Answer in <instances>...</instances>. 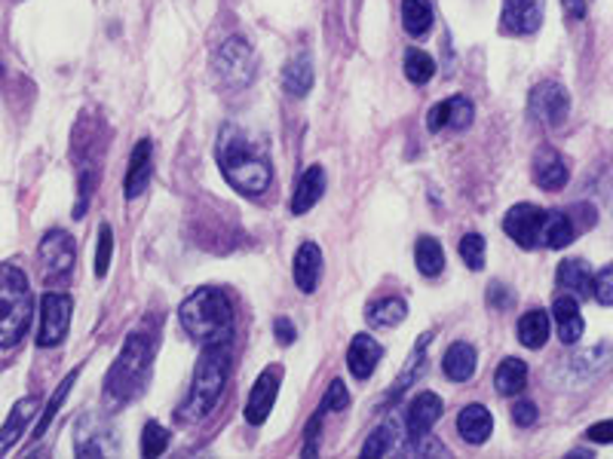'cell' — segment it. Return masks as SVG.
Segmentation results:
<instances>
[{
  "label": "cell",
  "mask_w": 613,
  "mask_h": 459,
  "mask_svg": "<svg viewBox=\"0 0 613 459\" xmlns=\"http://www.w3.org/2000/svg\"><path fill=\"white\" fill-rule=\"evenodd\" d=\"M414 261H417V270L426 279H436L445 270V251H442V242L436 237H421L417 246H414Z\"/></svg>",
  "instance_id": "obj_31"
},
{
  "label": "cell",
  "mask_w": 613,
  "mask_h": 459,
  "mask_svg": "<svg viewBox=\"0 0 613 459\" xmlns=\"http://www.w3.org/2000/svg\"><path fill=\"white\" fill-rule=\"evenodd\" d=\"M543 16H546V3L543 0H503V34L531 38L543 26Z\"/></svg>",
  "instance_id": "obj_13"
},
{
  "label": "cell",
  "mask_w": 613,
  "mask_h": 459,
  "mask_svg": "<svg viewBox=\"0 0 613 459\" xmlns=\"http://www.w3.org/2000/svg\"><path fill=\"white\" fill-rule=\"evenodd\" d=\"M531 172H534V181L543 190H562L567 184V178H571V169H567V162L555 148H540L534 153V166H531Z\"/></svg>",
  "instance_id": "obj_17"
},
{
  "label": "cell",
  "mask_w": 613,
  "mask_h": 459,
  "mask_svg": "<svg viewBox=\"0 0 613 459\" xmlns=\"http://www.w3.org/2000/svg\"><path fill=\"white\" fill-rule=\"evenodd\" d=\"M181 328L200 347H230L234 340V303L221 288H197L178 310Z\"/></svg>",
  "instance_id": "obj_2"
},
{
  "label": "cell",
  "mask_w": 613,
  "mask_h": 459,
  "mask_svg": "<svg viewBox=\"0 0 613 459\" xmlns=\"http://www.w3.org/2000/svg\"><path fill=\"white\" fill-rule=\"evenodd\" d=\"M527 111L531 117L543 123L546 129H555V126H562L567 120V113H571V96H567V89L562 83H537V87L531 89V99H527Z\"/></svg>",
  "instance_id": "obj_10"
},
{
  "label": "cell",
  "mask_w": 613,
  "mask_h": 459,
  "mask_svg": "<svg viewBox=\"0 0 613 459\" xmlns=\"http://www.w3.org/2000/svg\"><path fill=\"white\" fill-rule=\"evenodd\" d=\"M323 197H326V169L323 166H310L298 178L295 197H291V214H307Z\"/></svg>",
  "instance_id": "obj_21"
},
{
  "label": "cell",
  "mask_w": 613,
  "mask_h": 459,
  "mask_svg": "<svg viewBox=\"0 0 613 459\" xmlns=\"http://www.w3.org/2000/svg\"><path fill=\"white\" fill-rule=\"evenodd\" d=\"M592 298L599 300L601 307H613V263L604 267L595 279H592Z\"/></svg>",
  "instance_id": "obj_41"
},
{
  "label": "cell",
  "mask_w": 613,
  "mask_h": 459,
  "mask_svg": "<svg viewBox=\"0 0 613 459\" xmlns=\"http://www.w3.org/2000/svg\"><path fill=\"white\" fill-rule=\"evenodd\" d=\"M518 343L527 349H543L546 347V340L552 335V322H550V312L546 310H527L522 319H518Z\"/></svg>",
  "instance_id": "obj_28"
},
{
  "label": "cell",
  "mask_w": 613,
  "mask_h": 459,
  "mask_svg": "<svg viewBox=\"0 0 613 459\" xmlns=\"http://www.w3.org/2000/svg\"><path fill=\"white\" fill-rule=\"evenodd\" d=\"M461 258L469 270H485V237L482 233H466L461 239Z\"/></svg>",
  "instance_id": "obj_38"
},
{
  "label": "cell",
  "mask_w": 613,
  "mask_h": 459,
  "mask_svg": "<svg viewBox=\"0 0 613 459\" xmlns=\"http://www.w3.org/2000/svg\"><path fill=\"white\" fill-rule=\"evenodd\" d=\"M457 432L466 445H485L494 432V417L488 413L485 405H466L457 413Z\"/></svg>",
  "instance_id": "obj_23"
},
{
  "label": "cell",
  "mask_w": 613,
  "mask_h": 459,
  "mask_svg": "<svg viewBox=\"0 0 613 459\" xmlns=\"http://www.w3.org/2000/svg\"><path fill=\"white\" fill-rule=\"evenodd\" d=\"M150 178H154V144L150 138H141L129 157V169H126V181H123V197L126 199H138L145 190H148Z\"/></svg>",
  "instance_id": "obj_15"
},
{
  "label": "cell",
  "mask_w": 613,
  "mask_h": 459,
  "mask_svg": "<svg viewBox=\"0 0 613 459\" xmlns=\"http://www.w3.org/2000/svg\"><path fill=\"white\" fill-rule=\"evenodd\" d=\"M71 316H75V300L65 291H47L40 298V331L38 347L52 349L62 343L71 328Z\"/></svg>",
  "instance_id": "obj_7"
},
{
  "label": "cell",
  "mask_w": 613,
  "mask_h": 459,
  "mask_svg": "<svg viewBox=\"0 0 613 459\" xmlns=\"http://www.w3.org/2000/svg\"><path fill=\"white\" fill-rule=\"evenodd\" d=\"M295 286L304 291V295H314L319 279H323V251L316 242H304L298 251H295Z\"/></svg>",
  "instance_id": "obj_19"
},
{
  "label": "cell",
  "mask_w": 613,
  "mask_h": 459,
  "mask_svg": "<svg viewBox=\"0 0 613 459\" xmlns=\"http://www.w3.org/2000/svg\"><path fill=\"white\" fill-rule=\"evenodd\" d=\"M365 319L375 328H396L408 319V303L402 298H384L365 310Z\"/></svg>",
  "instance_id": "obj_33"
},
{
  "label": "cell",
  "mask_w": 613,
  "mask_h": 459,
  "mask_svg": "<svg viewBox=\"0 0 613 459\" xmlns=\"http://www.w3.org/2000/svg\"><path fill=\"white\" fill-rule=\"evenodd\" d=\"M552 316H555V325H558V340L564 347L576 343L583 337V312H580V303H576L574 295H562L552 303Z\"/></svg>",
  "instance_id": "obj_22"
},
{
  "label": "cell",
  "mask_w": 613,
  "mask_h": 459,
  "mask_svg": "<svg viewBox=\"0 0 613 459\" xmlns=\"http://www.w3.org/2000/svg\"><path fill=\"white\" fill-rule=\"evenodd\" d=\"M77 377H80V368H75V371L65 377L62 383H59V389L52 392L50 405L40 410V420H38V426H34V441H38V438H43V435L50 432V422L56 420V413H59V408H62V405H65V398H68V392H71V386L77 383Z\"/></svg>",
  "instance_id": "obj_34"
},
{
  "label": "cell",
  "mask_w": 613,
  "mask_h": 459,
  "mask_svg": "<svg viewBox=\"0 0 613 459\" xmlns=\"http://www.w3.org/2000/svg\"><path fill=\"white\" fill-rule=\"evenodd\" d=\"M564 3V13L571 16V19H583L589 10V0H562Z\"/></svg>",
  "instance_id": "obj_47"
},
{
  "label": "cell",
  "mask_w": 613,
  "mask_h": 459,
  "mask_svg": "<svg viewBox=\"0 0 613 459\" xmlns=\"http://www.w3.org/2000/svg\"><path fill=\"white\" fill-rule=\"evenodd\" d=\"M543 223H546V211L534 206V202H518L506 211L503 218V230L522 249H537L543 246Z\"/></svg>",
  "instance_id": "obj_11"
},
{
  "label": "cell",
  "mask_w": 613,
  "mask_h": 459,
  "mask_svg": "<svg viewBox=\"0 0 613 459\" xmlns=\"http://www.w3.org/2000/svg\"><path fill=\"white\" fill-rule=\"evenodd\" d=\"M111 258H113V230L108 223L99 227V249H96V276L105 279L108 270H111Z\"/></svg>",
  "instance_id": "obj_39"
},
{
  "label": "cell",
  "mask_w": 613,
  "mask_h": 459,
  "mask_svg": "<svg viewBox=\"0 0 613 459\" xmlns=\"http://www.w3.org/2000/svg\"><path fill=\"white\" fill-rule=\"evenodd\" d=\"M323 413H340V410L350 408V392H347V386L344 380H332V386L326 389V398H323Z\"/></svg>",
  "instance_id": "obj_40"
},
{
  "label": "cell",
  "mask_w": 613,
  "mask_h": 459,
  "mask_svg": "<svg viewBox=\"0 0 613 459\" xmlns=\"http://www.w3.org/2000/svg\"><path fill=\"white\" fill-rule=\"evenodd\" d=\"M169 447V432H166L160 422H148L145 432H141V457H160Z\"/></svg>",
  "instance_id": "obj_37"
},
{
  "label": "cell",
  "mask_w": 613,
  "mask_h": 459,
  "mask_svg": "<svg viewBox=\"0 0 613 459\" xmlns=\"http://www.w3.org/2000/svg\"><path fill=\"white\" fill-rule=\"evenodd\" d=\"M442 417V398L436 392H421V396H414V401L408 405V413H405V432L408 438L405 441H414V438H421L426 435ZM402 441V445H405Z\"/></svg>",
  "instance_id": "obj_16"
},
{
  "label": "cell",
  "mask_w": 613,
  "mask_h": 459,
  "mask_svg": "<svg viewBox=\"0 0 613 459\" xmlns=\"http://www.w3.org/2000/svg\"><path fill=\"white\" fill-rule=\"evenodd\" d=\"M40 410V398L38 396H28L22 398L13 410H10V417L3 422V429H0V457L10 450V447L19 445V438L28 429V422L34 420V413Z\"/></svg>",
  "instance_id": "obj_20"
},
{
  "label": "cell",
  "mask_w": 613,
  "mask_h": 459,
  "mask_svg": "<svg viewBox=\"0 0 613 459\" xmlns=\"http://www.w3.org/2000/svg\"><path fill=\"white\" fill-rule=\"evenodd\" d=\"M40 270L47 282H65L68 276L75 273L77 263V242L71 233L65 230H50L47 237L40 239Z\"/></svg>",
  "instance_id": "obj_9"
},
{
  "label": "cell",
  "mask_w": 613,
  "mask_h": 459,
  "mask_svg": "<svg viewBox=\"0 0 613 459\" xmlns=\"http://www.w3.org/2000/svg\"><path fill=\"white\" fill-rule=\"evenodd\" d=\"M592 279H595V273H592V267L583 258H567V261L558 263V273H555L558 288L567 291V295H574L576 300L592 295Z\"/></svg>",
  "instance_id": "obj_24"
},
{
  "label": "cell",
  "mask_w": 613,
  "mask_h": 459,
  "mask_svg": "<svg viewBox=\"0 0 613 459\" xmlns=\"http://www.w3.org/2000/svg\"><path fill=\"white\" fill-rule=\"evenodd\" d=\"M476 368V349L469 347V343H464V340L451 343L448 352H445V361H442V371H445V377H448L451 383H466V380H473Z\"/></svg>",
  "instance_id": "obj_26"
},
{
  "label": "cell",
  "mask_w": 613,
  "mask_h": 459,
  "mask_svg": "<svg viewBox=\"0 0 613 459\" xmlns=\"http://www.w3.org/2000/svg\"><path fill=\"white\" fill-rule=\"evenodd\" d=\"M510 413H513L515 426H522V429H527V426H534V422H537V405H534V401H515Z\"/></svg>",
  "instance_id": "obj_42"
},
{
  "label": "cell",
  "mask_w": 613,
  "mask_h": 459,
  "mask_svg": "<svg viewBox=\"0 0 613 459\" xmlns=\"http://www.w3.org/2000/svg\"><path fill=\"white\" fill-rule=\"evenodd\" d=\"M314 80H316L314 59H310L307 52H300V56H295V59L286 64V74H283V87H286L288 96H295V99H304V96H310V89H314Z\"/></svg>",
  "instance_id": "obj_27"
},
{
  "label": "cell",
  "mask_w": 613,
  "mask_h": 459,
  "mask_svg": "<svg viewBox=\"0 0 613 459\" xmlns=\"http://www.w3.org/2000/svg\"><path fill=\"white\" fill-rule=\"evenodd\" d=\"M436 74V62L433 56L424 50H408L405 52V77L412 80L414 87H424Z\"/></svg>",
  "instance_id": "obj_36"
},
{
  "label": "cell",
  "mask_w": 613,
  "mask_h": 459,
  "mask_svg": "<svg viewBox=\"0 0 613 459\" xmlns=\"http://www.w3.org/2000/svg\"><path fill=\"white\" fill-rule=\"evenodd\" d=\"M527 386V365L522 359H503L494 371V389L497 396L515 398Z\"/></svg>",
  "instance_id": "obj_30"
},
{
  "label": "cell",
  "mask_w": 613,
  "mask_h": 459,
  "mask_svg": "<svg viewBox=\"0 0 613 459\" xmlns=\"http://www.w3.org/2000/svg\"><path fill=\"white\" fill-rule=\"evenodd\" d=\"M154 349H157V335L138 328L126 337L120 356L113 359L111 371L105 377V392L111 401H132L145 392L154 365Z\"/></svg>",
  "instance_id": "obj_3"
},
{
  "label": "cell",
  "mask_w": 613,
  "mask_h": 459,
  "mask_svg": "<svg viewBox=\"0 0 613 459\" xmlns=\"http://www.w3.org/2000/svg\"><path fill=\"white\" fill-rule=\"evenodd\" d=\"M384 359V347L372 335H356L347 349V368L356 380H368Z\"/></svg>",
  "instance_id": "obj_18"
},
{
  "label": "cell",
  "mask_w": 613,
  "mask_h": 459,
  "mask_svg": "<svg viewBox=\"0 0 613 459\" xmlns=\"http://www.w3.org/2000/svg\"><path fill=\"white\" fill-rule=\"evenodd\" d=\"M215 74L230 89H246L255 80V56L243 38H227L215 50Z\"/></svg>",
  "instance_id": "obj_6"
},
{
  "label": "cell",
  "mask_w": 613,
  "mask_h": 459,
  "mask_svg": "<svg viewBox=\"0 0 613 459\" xmlns=\"http://www.w3.org/2000/svg\"><path fill=\"white\" fill-rule=\"evenodd\" d=\"M274 335H276V340L283 343V347H291V343H295V335H298V331H295V325L288 322L286 316H279V319H276V322H274Z\"/></svg>",
  "instance_id": "obj_45"
},
{
  "label": "cell",
  "mask_w": 613,
  "mask_h": 459,
  "mask_svg": "<svg viewBox=\"0 0 613 459\" xmlns=\"http://www.w3.org/2000/svg\"><path fill=\"white\" fill-rule=\"evenodd\" d=\"M476 120V108L466 96H451V99L438 101L436 108L426 117V126L429 132H442V129H451V132H464Z\"/></svg>",
  "instance_id": "obj_14"
},
{
  "label": "cell",
  "mask_w": 613,
  "mask_h": 459,
  "mask_svg": "<svg viewBox=\"0 0 613 459\" xmlns=\"http://www.w3.org/2000/svg\"><path fill=\"white\" fill-rule=\"evenodd\" d=\"M227 368H230V347H202V356L194 368L188 398L178 410L181 422H200L218 405V398L225 392Z\"/></svg>",
  "instance_id": "obj_4"
},
{
  "label": "cell",
  "mask_w": 613,
  "mask_h": 459,
  "mask_svg": "<svg viewBox=\"0 0 613 459\" xmlns=\"http://www.w3.org/2000/svg\"><path fill=\"white\" fill-rule=\"evenodd\" d=\"M589 441H595V445H613V420L595 422V426H589L586 432Z\"/></svg>",
  "instance_id": "obj_44"
},
{
  "label": "cell",
  "mask_w": 613,
  "mask_h": 459,
  "mask_svg": "<svg viewBox=\"0 0 613 459\" xmlns=\"http://www.w3.org/2000/svg\"><path fill=\"white\" fill-rule=\"evenodd\" d=\"M513 291L503 286V282H491L488 286V303L494 310H510L513 307Z\"/></svg>",
  "instance_id": "obj_43"
},
{
  "label": "cell",
  "mask_w": 613,
  "mask_h": 459,
  "mask_svg": "<svg viewBox=\"0 0 613 459\" xmlns=\"http://www.w3.org/2000/svg\"><path fill=\"white\" fill-rule=\"evenodd\" d=\"M580 233L571 209H552L546 211V223H543V246L546 249H567Z\"/></svg>",
  "instance_id": "obj_25"
},
{
  "label": "cell",
  "mask_w": 613,
  "mask_h": 459,
  "mask_svg": "<svg viewBox=\"0 0 613 459\" xmlns=\"http://www.w3.org/2000/svg\"><path fill=\"white\" fill-rule=\"evenodd\" d=\"M218 166L225 181L243 197H261L274 184V166L264 150L251 144V138L239 126H225L218 136Z\"/></svg>",
  "instance_id": "obj_1"
},
{
  "label": "cell",
  "mask_w": 613,
  "mask_h": 459,
  "mask_svg": "<svg viewBox=\"0 0 613 459\" xmlns=\"http://www.w3.org/2000/svg\"><path fill=\"white\" fill-rule=\"evenodd\" d=\"M117 447H120L117 432H113V426L105 420L101 413L89 410V413H83V417L77 420L75 426L77 457H87V459L113 457V453H117Z\"/></svg>",
  "instance_id": "obj_8"
},
{
  "label": "cell",
  "mask_w": 613,
  "mask_h": 459,
  "mask_svg": "<svg viewBox=\"0 0 613 459\" xmlns=\"http://www.w3.org/2000/svg\"><path fill=\"white\" fill-rule=\"evenodd\" d=\"M433 343V335H424L417 343H414L412 356H408V365H405V371L399 373V380H396V386L389 389V401L393 398H402L408 389H412L421 377H424L426 371V347Z\"/></svg>",
  "instance_id": "obj_29"
},
{
  "label": "cell",
  "mask_w": 613,
  "mask_h": 459,
  "mask_svg": "<svg viewBox=\"0 0 613 459\" xmlns=\"http://www.w3.org/2000/svg\"><path fill=\"white\" fill-rule=\"evenodd\" d=\"M319 422H323V408H319V413H316L314 420L307 422V447H304V453H307V457H314V453H316V438H319Z\"/></svg>",
  "instance_id": "obj_46"
},
{
  "label": "cell",
  "mask_w": 613,
  "mask_h": 459,
  "mask_svg": "<svg viewBox=\"0 0 613 459\" xmlns=\"http://www.w3.org/2000/svg\"><path fill=\"white\" fill-rule=\"evenodd\" d=\"M396 447H402L399 435H396V420H387L377 432L368 435V441L363 445V457H387Z\"/></svg>",
  "instance_id": "obj_35"
},
{
  "label": "cell",
  "mask_w": 613,
  "mask_h": 459,
  "mask_svg": "<svg viewBox=\"0 0 613 459\" xmlns=\"http://www.w3.org/2000/svg\"><path fill=\"white\" fill-rule=\"evenodd\" d=\"M433 3L429 0H402V26L412 38H424L426 31L433 28Z\"/></svg>",
  "instance_id": "obj_32"
},
{
  "label": "cell",
  "mask_w": 613,
  "mask_h": 459,
  "mask_svg": "<svg viewBox=\"0 0 613 459\" xmlns=\"http://www.w3.org/2000/svg\"><path fill=\"white\" fill-rule=\"evenodd\" d=\"M279 383H283V368L279 365H267L258 373V380H255L249 392V401H246V420L251 426H264L267 422L276 405V396H279Z\"/></svg>",
  "instance_id": "obj_12"
},
{
  "label": "cell",
  "mask_w": 613,
  "mask_h": 459,
  "mask_svg": "<svg viewBox=\"0 0 613 459\" xmlns=\"http://www.w3.org/2000/svg\"><path fill=\"white\" fill-rule=\"evenodd\" d=\"M34 295L26 270L16 263H0V349H13L31 328Z\"/></svg>",
  "instance_id": "obj_5"
}]
</instances>
